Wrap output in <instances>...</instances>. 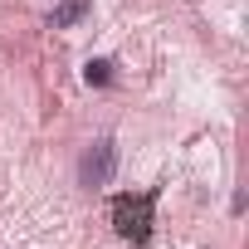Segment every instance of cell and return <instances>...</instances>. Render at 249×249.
Returning <instances> with one entry per match:
<instances>
[{
  "label": "cell",
  "instance_id": "3",
  "mask_svg": "<svg viewBox=\"0 0 249 249\" xmlns=\"http://www.w3.org/2000/svg\"><path fill=\"white\" fill-rule=\"evenodd\" d=\"M88 10H93V0H59V5L49 10V30H69V25H78Z\"/></svg>",
  "mask_w": 249,
  "mask_h": 249
},
{
  "label": "cell",
  "instance_id": "2",
  "mask_svg": "<svg viewBox=\"0 0 249 249\" xmlns=\"http://www.w3.org/2000/svg\"><path fill=\"white\" fill-rule=\"evenodd\" d=\"M112 176H117V142H112V137H98V142L83 152V161H78V186L103 191Z\"/></svg>",
  "mask_w": 249,
  "mask_h": 249
},
{
  "label": "cell",
  "instance_id": "1",
  "mask_svg": "<svg viewBox=\"0 0 249 249\" xmlns=\"http://www.w3.org/2000/svg\"><path fill=\"white\" fill-rule=\"evenodd\" d=\"M152 210H157V191H142V196H112L107 215H112L117 239L147 244V239H152Z\"/></svg>",
  "mask_w": 249,
  "mask_h": 249
},
{
  "label": "cell",
  "instance_id": "4",
  "mask_svg": "<svg viewBox=\"0 0 249 249\" xmlns=\"http://www.w3.org/2000/svg\"><path fill=\"white\" fill-rule=\"evenodd\" d=\"M83 83H88V88H107V83H112V64H107V59H88V64H83Z\"/></svg>",
  "mask_w": 249,
  "mask_h": 249
}]
</instances>
